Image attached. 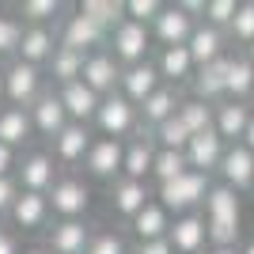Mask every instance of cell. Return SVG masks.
Segmentation results:
<instances>
[{"instance_id":"28","label":"cell","mask_w":254,"mask_h":254,"mask_svg":"<svg viewBox=\"0 0 254 254\" xmlns=\"http://www.w3.org/2000/svg\"><path fill=\"white\" fill-rule=\"evenodd\" d=\"M159 76L167 80V84H182V80H190L193 76V57H190V46H167V50L159 53Z\"/></svg>"},{"instance_id":"20","label":"cell","mask_w":254,"mask_h":254,"mask_svg":"<svg viewBox=\"0 0 254 254\" xmlns=\"http://www.w3.org/2000/svg\"><path fill=\"white\" fill-rule=\"evenodd\" d=\"M46 216H50V197H46V193H31V190H23V193H19V201L11 205V220L19 224L23 232H34V228H42Z\"/></svg>"},{"instance_id":"30","label":"cell","mask_w":254,"mask_h":254,"mask_svg":"<svg viewBox=\"0 0 254 254\" xmlns=\"http://www.w3.org/2000/svg\"><path fill=\"white\" fill-rule=\"evenodd\" d=\"M76 11L87 15L91 23H99L103 31H114V27L126 23V4H118V0H84Z\"/></svg>"},{"instance_id":"36","label":"cell","mask_w":254,"mask_h":254,"mask_svg":"<svg viewBox=\"0 0 254 254\" xmlns=\"http://www.w3.org/2000/svg\"><path fill=\"white\" fill-rule=\"evenodd\" d=\"M186 171H190V163H186V152H167V148H156V167H152V175L159 179V186H163V182L182 179Z\"/></svg>"},{"instance_id":"26","label":"cell","mask_w":254,"mask_h":254,"mask_svg":"<svg viewBox=\"0 0 254 254\" xmlns=\"http://www.w3.org/2000/svg\"><path fill=\"white\" fill-rule=\"evenodd\" d=\"M34 133V122H31V110H19V106H4L0 110V144H23V140H31Z\"/></svg>"},{"instance_id":"21","label":"cell","mask_w":254,"mask_h":254,"mask_svg":"<svg viewBox=\"0 0 254 254\" xmlns=\"http://www.w3.org/2000/svg\"><path fill=\"white\" fill-rule=\"evenodd\" d=\"M110 201H114V212H122V216H137L144 205H148V186L137 179H118L114 186H110Z\"/></svg>"},{"instance_id":"17","label":"cell","mask_w":254,"mask_h":254,"mask_svg":"<svg viewBox=\"0 0 254 254\" xmlns=\"http://www.w3.org/2000/svg\"><path fill=\"white\" fill-rule=\"evenodd\" d=\"M254 114L247 103H235V99H228V103L216 106V122H212V129L220 133V140H239L247 137V129H251Z\"/></svg>"},{"instance_id":"18","label":"cell","mask_w":254,"mask_h":254,"mask_svg":"<svg viewBox=\"0 0 254 254\" xmlns=\"http://www.w3.org/2000/svg\"><path fill=\"white\" fill-rule=\"evenodd\" d=\"M87 243H91V232L84 220H61L50 228L53 254H87Z\"/></svg>"},{"instance_id":"49","label":"cell","mask_w":254,"mask_h":254,"mask_svg":"<svg viewBox=\"0 0 254 254\" xmlns=\"http://www.w3.org/2000/svg\"><path fill=\"white\" fill-rule=\"evenodd\" d=\"M243 144H247V148L254 152V122H251V129H247V137H243Z\"/></svg>"},{"instance_id":"35","label":"cell","mask_w":254,"mask_h":254,"mask_svg":"<svg viewBox=\"0 0 254 254\" xmlns=\"http://www.w3.org/2000/svg\"><path fill=\"white\" fill-rule=\"evenodd\" d=\"M152 140H159V148H167V152H186V148H190V140H193V133L182 126V118L175 114V118H167V122L156 129V137H152Z\"/></svg>"},{"instance_id":"8","label":"cell","mask_w":254,"mask_h":254,"mask_svg":"<svg viewBox=\"0 0 254 254\" xmlns=\"http://www.w3.org/2000/svg\"><path fill=\"white\" fill-rule=\"evenodd\" d=\"M159 87H163V76H159V68L148 64V61H140V64H133V68L122 72V91H126V99L133 106H144Z\"/></svg>"},{"instance_id":"44","label":"cell","mask_w":254,"mask_h":254,"mask_svg":"<svg viewBox=\"0 0 254 254\" xmlns=\"http://www.w3.org/2000/svg\"><path fill=\"white\" fill-rule=\"evenodd\" d=\"M19 182L15 179H0V212H11V205L19 201Z\"/></svg>"},{"instance_id":"9","label":"cell","mask_w":254,"mask_h":254,"mask_svg":"<svg viewBox=\"0 0 254 254\" xmlns=\"http://www.w3.org/2000/svg\"><path fill=\"white\" fill-rule=\"evenodd\" d=\"M220 175H224V186H232L235 193L251 190L254 186V152L247 144H232L220 159Z\"/></svg>"},{"instance_id":"6","label":"cell","mask_w":254,"mask_h":254,"mask_svg":"<svg viewBox=\"0 0 254 254\" xmlns=\"http://www.w3.org/2000/svg\"><path fill=\"white\" fill-rule=\"evenodd\" d=\"M38 84H42V76H38V68H34V64L15 61L8 72H4V95L19 106V110L38 103V95H42V91H38Z\"/></svg>"},{"instance_id":"27","label":"cell","mask_w":254,"mask_h":254,"mask_svg":"<svg viewBox=\"0 0 254 254\" xmlns=\"http://www.w3.org/2000/svg\"><path fill=\"white\" fill-rule=\"evenodd\" d=\"M133 232H137L140 243H152V239H167L171 232V220H167V209L156 201H148L144 209L133 216Z\"/></svg>"},{"instance_id":"54","label":"cell","mask_w":254,"mask_h":254,"mask_svg":"<svg viewBox=\"0 0 254 254\" xmlns=\"http://www.w3.org/2000/svg\"><path fill=\"white\" fill-rule=\"evenodd\" d=\"M251 64H254V46H251Z\"/></svg>"},{"instance_id":"3","label":"cell","mask_w":254,"mask_h":254,"mask_svg":"<svg viewBox=\"0 0 254 254\" xmlns=\"http://www.w3.org/2000/svg\"><path fill=\"white\" fill-rule=\"evenodd\" d=\"M110 46H114L118 61H126L129 68H133V64L144 61V53H148V46H152V27H140V23L126 19L122 27L110 31Z\"/></svg>"},{"instance_id":"4","label":"cell","mask_w":254,"mask_h":254,"mask_svg":"<svg viewBox=\"0 0 254 254\" xmlns=\"http://www.w3.org/2000/svg\"><path fill=\"white\" fill-rule=\"evenodd\" d=\"M46 197H50V209L57 212V216H64V220H76V216L87 212V205H91V190H87L80 179H57Z\"/></svg>"},{"instance_id":"48","label":"cell","mask_w":254,"mask_h":254,"mask_svg":"<svg viewBox=\"0 0 254 254\" xmlns=\"http://www.w3.org/2000/svg\"><path fill=\"white\" fill-rule=\"evenodd\" d=\"M0 254H19V251H15V239H11L4 228H0Z\"/></svg>"},{"instance_id":"50","label":"cell","mask_w":254,"mask_h":254,"mask_svg":"<svg viewBox=\"0 0 254 254\" xmlns=\"http://www.w3.org/2000/svg\"><path fill=\"white\" fill-rule=\"evenodd\" d=\"M209 254H239V251H235V247H212Z\"/></svg>"},{"instance_id":"46","label":"cell","mask_w":254,"mask_h":254,"mask_svg":"<svg viewBox=\"0 0 254 254\" xmlns=\"http://www.w3.org/2000/svg\"><path fill=\"white\" fill-rule=\"evenodd\" d=\"M11 167H15V148L0 144V179H11Z\"/></svg>"},{"instance_id":"1","label":"cell","mask_w":254,"mask_h":254,"mask_svg":"<svg viewBox=\"0 0 254 254\" xmlns=\"http://www.w3.org/2000/svg\"><path fill=\"white\" fill-rule=\"evenodd\" d=\"M209 190H212L209 175H201V171H186L182 179L159 186V205H163L167 212H186V209H193L197 201H205Z\"/></svg>"},{"instance_id":"34","label":"cell","mask_w":254,"mask_h":254,"mask_svg":"<svg viewBox=\"0 0 254 254\" xmlns=\"http://www.w3.org/2000/svg\"><path fill=\"white\" fill-rule=\"evenodd\" d=\"M179 118H182V126H186L193 137H197V133H209V129H212V122H216V110H212L209 103L186 99V103L179 106Z\"/></svg>"},{"instance_id":"25","label":"cell","mask_w":254,"mask_h":254,"mask_svg":"<svg viewBox=\"0 0 254 254\" xmlns=\"http://www.w3.org/2000/svg\"><path fill=\"white\" fill-rule=\"evenodd\" d=\"M53 53H57V46H53V34H50V27H27L23 31V42H19V61L23 64H38L42 61H50Z\"/></svg>"},{"instance_id":"41","label":"cell","mask_w":254,"mask_h":254,"mask_svg":"<svg viewBox=\"0 0 254 254\" xmlns=\"http://www.w3.org/2000/svg\"><path fill=\"white\" fill-rule=\"evenodd\" d=\"M19 42H23V27H19V19L0 15V53H19Z\"/></svg>"},{"instance_id":"39","label":"cell","mask_w":254,"mask_h":254,"mask_svg":"<svg viewBox=\"0 0 254 254\" xmlns=\"http://www.w3.org/2000/svg\"><path fill=\"white\" fill-rule=\"evenodd\" d=\"M228 31H232L235 42L254 46V4H239V11H235V19H232Z\"/></svg>"},{"instance_id":"5","label":"cell","mask_w":254,"mask_h":254,"mask_svg":"<svg viewBox=\"0 0 254 254\" xmlns=\"http://www.w3.org/2000/svg\"><path fill=\"white\" fill-rule=\"evenodd\" d=\"M106 42V31L99 27V23H91L87 15H68L64 19V31H61V46L64 50H76L84 53V57H91V53H99V46Z\"/></svg>"},{"instance_id":"43","label":"cell","mask_w":254,"mask_h":254,"mask_svg":"<svg viewBox=\"0 0 254 254\" xmlns=\"http://www.w3.org/2000/svg\"><path fill=\"white\" fill-rule=\"evenodd\" d=\"M87 254H126V243H122V235H114V232H99V235H91Z\"/></svg>"},{"instance_id":"37","label":"cell","mask_w":254,"mask_h":254,"mask_svg":"<svg viewBox=\"0 0 254 254\" xmlns=\"http://www.w3.org/2000/svg\"><path fill=\"white\" fill-rule=\"evenodd\" d=\"M159 11H163L159 0H126V19L140 23V27H152L159 19Z\"/></svg>"},{"instance_id":"24","label":"cell","mask_w":254,"mask_h":254,"mask_svg":"<svg viewBox=\"0 0 254 254\" xmlns=\"http://www.w3.org/2000/svg\"><path fill=\"white\" fill-rule=\"evenodd\" d=\"M53 152H57V159H61V163L87 159V152H91V133H87V126H80V122H68V129H64L61 137L53 140Z\"/></svg>"},{"instance_id":"19","label":"cell","mask_w":254,"mask_h":254,"mask_svg":"<svg viewBox=\"0 0 254 254\" xmlns=\"http://www.w3.org/2000/svg\"><path fill=\"white\" fill-rule=\"evenodd\" d=\"M190 57H193V68H205V64H212V61H220L224 57V31H216V27H193V34H190Z\"/></svg>"},{"instance_id":"40","label":"cell","mask_w":254,"mask_h":254,"mask_svg":"<svg viewBox=\"0 0 254 254\" xmlns=\"http://www.w3.org/2000/svg\"><path fill=\"white\" fill-rule=\"evenodd\" d=\"M61 11L57 0H23V19H31L34 27H46V19H53Z\"/></svg>"},{"instance_id":"42","label":"cell","mask_w":254,"mask_h":254,"mask_svg":"<svg viewBox=\"0 0 254 254\" xmlns=\"http://www.w3.org/2000/svg\"><path fill=\"white\" fill-rule=\"evenodd\" d=\"M209 243L212 247H235V243H239V224H232V220H209Z\"/></svg>"},{"instance_id":"13","label":"cell","mask_w":254,"mask_h":254,"mask_svg":"<svg viewBox=\"0 0 254 254\" xmlns=\"http://www.w3.org/2000/svg\"><path fill=\"white\" fill-rule=\"evenodd\" d=\"M224 140L216 129H209V133H197V137L190 140V148H186V163H190V171H201V175H209L212 167H220L224 159Z\"/></svg>"},{"instance_id":"31","label":"cell","mask_w":254,"mask_h":254,"mask_svg":"<svg viewBox=\"0 0 254 254\" xmlns=\"http://www.w3.org/2000/svg\"><path fill=\"white\" fill-rule=\"evenodd\" d=\"M84 53H76V50H64V46H57V53L50 57V72H53V80L61 87H68V84H76L80 76H84Z\"/></svg>"},{"instance_id":"14","label":"cell","mask_w":254,"mask_h":254,"mask_svg":"<svg viewBox=\"0 0 254 254\" xmlns=\"http://www.w3.org/2000/svg\"><path fill=\"white\" fill-rule=\"evenodd\" d=\"M87 171L95 175V179H114L118 171H122V163H126V148H122V140H91V152H87Z\"/></svg>"},{"instance_id":"29","label":"cell","mask_w":254,"mask_h":254,"mask_svg":"<svg viewBox=\"0 0 254 254\" xmlns=\"http://www.w3.org/2000/svg\"><path fill=\"white\" fill-rule=\"evenodd\" d=\"M179 106H182V103H179V91H175V87H159L156 95H152L148 103L140 106V118H144L152 129H159L167 118L179 114Z\"/></svg>"},{"instance_id":"7","label":"cell","mask_w":254,"mask_h":254,"mask_svg":"<svg viewBox=\"0 0 254 254\" xmlns=\"http://www.w3.org/2000/svg\"><path fill=\"white\" fill-rule=\"evenodd\" d=\"M95 95H114V84H122V68H118V57L114 53H91L84 61V76H80Z\"/></svg>"},{"instance_id":"12","label":"cell","mask_w":254,"mask_h":254,"mask_svg":"<svg viewBox=\"0 0 254 254\" xmlns=\"http://www.w3.org/2000/svg\"><path fill=\"white\" fill-rule=\"evenodd\" d=\"M228 68H232V57H220V61L197 68V76H193V99L197 103H216L220 95H228Z\"/></svg>"},{"instance_id":"10","label":"cell","mask_w":254,"mask_h":254,"mask_svg":"<svg viewBox=\"0 0 254 254\" xmlns=\"http://www.w3.org/2000/svg\"><path fill=\"white\" fill-rule=\"evenodd\" d=\"M31 122L42 137L57 140L64 129H68V110H64L61 95H38V103L31 106Z\"/></svg>"},{"instance_id":"45","label":"cell","mask_w":254,"mask_h":254,"mask_svg":"<svg viewBox=\"0 0 254 254\" xmlns=\"http://www.w3.org/2000/svg\"><path fill=\"white\" fill-rule=\"evenodd\" d=\"M137 254H175V247H171V239H152V243H140Z\"/></svg>"},{"instance_id":"51","label":"cell","mask_w":254,"mask_h":254,"mask_svg":"<svg viewBox=\"0 0 254 254\" xmlns=\"http://www.w3.org/2000/svg\"><path fill=\"white\" fill-rule=\"evenodd\" d=\"M239 254H254V239H251V243H243V247H239Z\"/></svg>"},{"instance_id":"11","label":"cell","mask_w":254,"mask_h":254,"mask_svg":"<svg viewBox=\"0 0 254 254\" xmlns=\"http://www.w3.org/2000/svg\"><path fill=\"white\" fill-rule=\"evenodd\" d=\"M190 34H193V19L186 11H179V4H175V8H163L159 19L152 23V38L163 42V50H167V46H186Z\"/></svg>"},{"instance_id":"2","label":"cell","mask_w":254,"mask_h":254,"mask_svg":"<svg viewBox=\"0 0 254 254\" xmlns=\"http://www.w3.org/2000/svg\"><path fill=\"white\" fill-rule=\"evenodd\" d=\"M95 122H99V129H103L110 140H122L126 133L137 129V106L129 103L126 95H106L103 103H99Z\"/></svg>"},{"instance_id":"53","label":"cell","mask_w":254,"mask_h":254,"mask_svg":"<svg viewBox=\"0 0 254 254\" xmlns=\"http://www.w3.org/2000/svg\"><path fill=\"white\" fill-rule=\"evenodd\" d=\"M0 99H8V95H4V72H0Z\"/></svg>"},{"instance_id":"33","label":"cell","mask_w":254,"mask_h":254,"mask_svg":"<svg viewBox=\"0 0 254 254\" xmlns=\"http://www.w3.org/2000/svg\"><path fill=\"white\" fill-rule=\"evenodd\" d=\"M228 95L235 103H243V95H254V64L251 57H232V68H228Z\"/></svg>"},{"instance_id":"15","label":"cell","mask_w":254,"mask_h":254,"mask_svg":"<svg viewBox=\"0 0 254 254\" xmlns=\"http://www.w3.org/2000/svg\"><path fill=\"white\" fill-rule=\"evenodd\" d=\"M167 239L179 254H197L205 247V239H209V224H205L201 216H190V212H186V216H179V220L171 224Z\"/></svg>"},{"instance_id":"23","label":"cell","mask_w":254,"mask_h":254,"mask_svg":"<svg viewBox=\"0 0 254 254\" xmlns=\"http://www.w3.org/2000/svg\"><path fill=\"white\" fill-rule=\"evenodd\" d=\"M152 167H156V148H152V137H144V133H140L137 140H129L122 171H126V179L144 182V179L152 175Z\"/></svg>"},{"instance_id":"38","label":"cell","mask_w":254,"mask_h":254,"mask_svg":"<svg viewBox=\"0 0 254 254\" xmlns=\"http://www.w3.org/2000/svg\"><path fill=\"white\" fill-rule=\"evenodd\" d=\"M235 11H239V4H235V0H209V4H205V19H209V27L224 31V27H232Z\"/></svg>"},{"instance_id":"47","label":"cell","mask_w":254,"mask_h":254,"mask_svg":"<svg viewBox=\"0 0 254 254\" xmlns=\"http://www.w3.org/2000/svg\"><path fill=\"white\" fill-rule=\"evenodd\" d=\"M179 11H186V15L193 19L197 11H205V0H182V4H179Z\"/></svg>"},{"instance_id":"16","label":"cell","mask_w":254,"mask_h":254,"mask_svg":"<svg viewBox=\"0 0 254 254\" xmlns=\"http://www.w3.org/2000/svg\"><path fill=\"white\" fill-rule=\"evenodd\" d=\"M57 95H61L64 110H68V122H80V126H87V118H95V114H99V103H103V95H95L84 80H76V84L61 87Z\"/></svg>"},{"instance_id":"32","label":"cell","mask_w":254,"mask_h":254,"mask_svg":"<svg viewBox=\"0 0 254 254\" xmlns=\"http://www.w3.org/2000/svg\"><path fill=\"white\" fill-rule=\"evenodd\" d=\"M205 205H209V220H232V224H239V197H235L232 186H212L209 197H205Z\"/></svg>"},{"instance_id":"22","label":"cell","mask_w":254,"mask_h":254,"mask_svg":"<svg viewBox=\"0 0 254 254\" xmlns=\"http://www.w3.org/2000/svg\"><path fill=\"white\" fill-rule=\"evenodd\" d=\"M53 159L46 156V152H34V156L23 159V167H19V179H23V190H31V193H46L53 190Z\"/></svg>"},{"instance_id":"52","label":"cell","mask_w":254,"mask_h":254,"mask_svg":"<svg viewBox=\"0 0 254 254\" xmlns=\"http://www.w3.org/2000/svg\"><path fill=\"white\" fill-rule=\"evenodd\" d=\"M23 254H50V251H42V247H31V251H23Z\"/></svg>"}]
</instances>
